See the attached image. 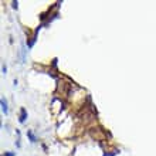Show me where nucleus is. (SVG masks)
<instances>
[{"label":"nucleus","instance_id":"f257e3e1","mask_svg":"<svg viewBox=\"0 0 156 156\" xmlns=\"http://www.w3.org/2000/svg\"><path fill=\"white\" fill-rule=\"evenodd\" d=\"M2 109H3L4 114L7 112V102H6V99L4 98H2Z\"/></svg>","mask_w":156,"mask_h":156},{"label":"nucleus","instance_id":"f03ea898","mask_svg":"<svg viewBox=\"0 0 156 156\" xmlns=\"http://www.w3.org/2000/svg\"><path fill=\"white\" fill-rule=\"evenodd\" d=\"M26 121V109H21V114H20V122H24Z\"/></svg>","mask_w":156,"mask_h":156},{"label":"nucleus","instance_id":"7ed1b4c3","mask_svg":"<svg viewBox=\"0 0 156 156\" xmlns=\"http://www.w3.org/2000/svg\"><path fill=\"white\" fill-rule=\"evenodd\" d=\"M6 156H14L13 153H6Z\"/></svg>","mask_w":156,"mask_h":156}]
</instances>
